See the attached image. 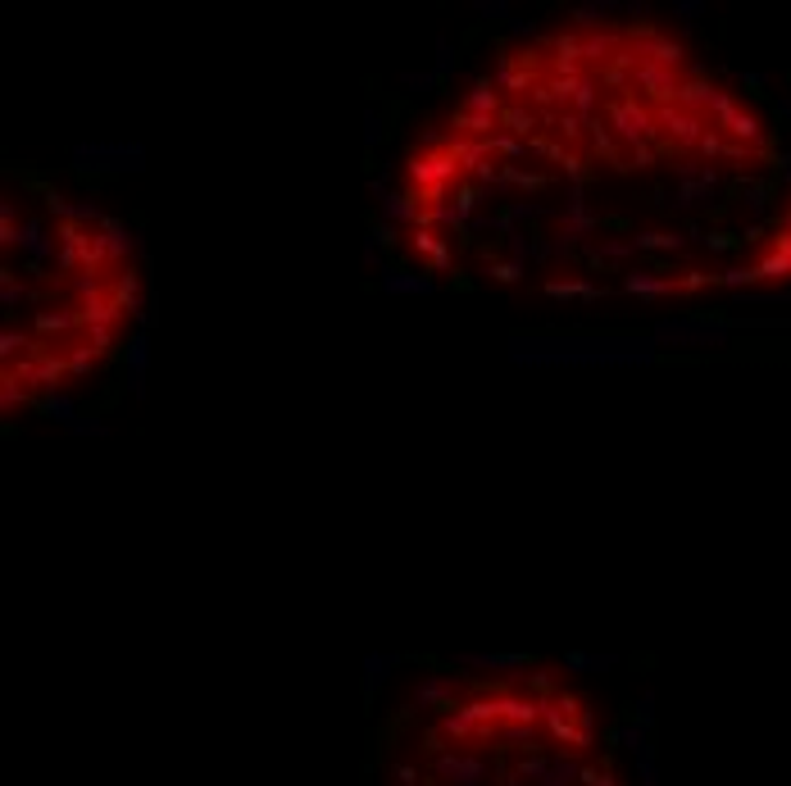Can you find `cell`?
<instances>
[{"label":"cell","mask_w":791,"mask_h":786,"mask_svg":"<svg viewBox=\"0 0 791 786\" xmlns=\"http://www.w3.org/2000/svg\"><path fill=\"white\" fill-rule=\"evenodd\" d=\"M0 400L5 414L96 373L119 350L136 296L127 232L101 209L19 173L0 205Z\"/></svg>","instance_id":"2"},{"label":"cell","mask_w":791,"mask_h":786,"mask_svg":"<svg viewBox=\"0 0 791 786\" xmlns=\"http://www.w3.org/2000/svg\"><path fill=\"white\" fill-rule=\"evenodd\" d=\"M764 118L664 28L578 19L510 46L400 169L427 273L550 301H691L791 273Z\"/></svg>","instance_id":"1"}]
</instances>
